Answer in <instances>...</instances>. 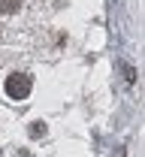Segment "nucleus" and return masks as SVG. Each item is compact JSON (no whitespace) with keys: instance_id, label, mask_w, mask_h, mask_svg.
Wrapping results in <instances>:
<instances>
[{"instance_id":"3","label":"nucleus","mask_w":145,"mask_h":157,"mask_svg":"<svg viewBox=\"0 0 145 157\" xmlns=\"http://www.w3.org/2000/svg\"><path fill=\"white\" fill-rule=\"evenodd\" d=\"M30 136H33V139H36V136H45V124H42V121H36V124L30 127Z\"/></svg>"},{"instance_id":"1","label":"nucleus","mask_w":145,"mask_h":157,"mask_svg":"<svg viewBox=\"0 0 145 157\" xmlns=\"http://www.w3.org/2000/svg\"><path fill=\"white\" fill-rule=\"evenodd\" d=\"M6 94L12 100H24L30 94V76H24V73H12V76H6Z\"/></svg>"},{"instance_id":"4","label":"nucleus","mask_w":145,"mask_h":157,"mask_svg":"<svg viewBox=\"0 0 145 157\" xmlns=\"http://www.w3.org/2000/svg\"><path fill=\"white\" fill-rule=\"evenodd\" d=\"M121 67H124V76H127V82H133V78H136V73H133V67H130V63H121Z\"/></svg>"},{"instance_id":"2","label":"nucleus","mask_w":145,"mask_h":157,"mask_svg":"<svg viewBox=\"0 0 145 157\" xmlns=\"http://www.w3.org/2000/svg\"><path fill=\"white\" fill-rule=\"evenodd\" d=\"M18 6H21V0H0V9H3L6 15H9V12H15Z\"/></svg>"}]
</instances>
